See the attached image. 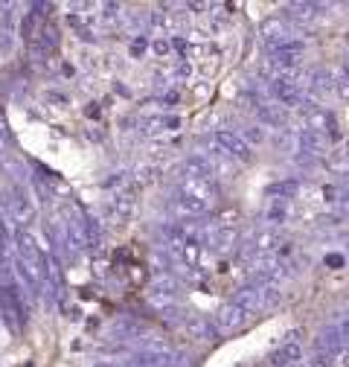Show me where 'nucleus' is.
<instances>
[{"mask_svg": "<svg viewBox=\"0 0 349 367\" xmlns=\"http://www.w3.org/2000/svg\"><path fill=\"white\" fill-rule=\"evenodd\" d=\"M215 146L225 151L230 161H242V164H250V161H253V151H250V146L245 143V137H242L239 132L218 129V132H215Z\"/></svg>", "mask_w": 349, "mask_h": 367, "instance_id": "obj_1", "label": "nucleus"}, {"mask_svg": "<svg viewBox=\"0 0 349 367\" xmlns=\"http://www.w3.org/2000/svg\"><path fill=\"white\" fill-rule=\"evenodd\" d=\"M250 321V315L242 309L239 303H225L221 309L215 312V326L221 332H233V329H242L245 324Z\"/></svg>", "mask_w": 349, "mask_h": 367, "instance_id": "obj_2", "label": "nucleus"}, {"mask_svg": "<svg viewBox=\"0 0 349 367\" xmlns=\"http://www.w3.org/2000/svg\"><path fill=\"white\" fill-rule=\"evenodd\" d=\"M149 303L157 306V309H169V306L178 303V292H175V283L166 277V280H157L151 289H149Z\"/></svg>", "mask_w": 349, "mask_h": 367, "instance_id": "obj_3", "label": "nucleus"}, {"mask_svg": "<svg viewBox=\"0 0 349 367\" xmlns=\"http://www.w3.org/2000/svg\"><path fill=\"white\" fill-rule=\"evenodd\" d=\"M276 245H279V233L274 228H262V230L253 233V239H250V254H257V260L259 257H271Z\"/></svg>", "mask_w": 349, "mask_h": 367, "instance_id": "obj_4", "label": "nucleus"}, {"mask_svg": "<svg viewBox=\"0 0 349 367\" xmlns=\"http://www.w3.org/2000/svg\"><path fill=\"white\" fill-rule=\"evenodd\" d=\"M262 38L274 47V50H279V47H285L291 38H289V23L285 21H279V18H271V21H265L262 23Z\"/></svg>", "mask_w": 349, "mask_h": 367, "instance_id": "obj_5", "label": "nucleus"}, {"mask_svg": "<svg viewBox=\"0 0 349 367\" xmlns=\"http://www.w3.org/2000/svg\"><path fill=\"white\" fill-rule=\"evenodd\" d=\"M178 196L195 198V201H204V204L213 207L215 190H213V184H210V181H183V184H181V190H178Z\"/></svg>", "mask_w": 349, "mask_h": 367, "instance_id": "obj_6", "label": "nucleus"}, {"mask_svg": "<svg viewBox=\"0 0 349 367\" xmlns=\"http://www.w3.org/2000/svg\"><path fill=\"white\" fill-rule=\"evenodd\" d=\"M297 364H303V344L291 339L274 353V367H297Z\"/></svg>", "mask_w": 349, "mask_h": 367, "instance_id": "obj_7", "label": "nucleus"}, {"mask_svg": "<svg viewBox=\"0 0 349 367\" xmlns=\"http://www.w3.org/2000/svg\"><path fill=\"white\" fill-rule=\"evenodd\" d=\"M134 207H137V198H134V193H119L117 198H114V213H117V219H131L134 216Z\"/></svg>", "mask_w": 349, "mask_h": 367, "instance_id": "obj_8", "label": "nucleus"}, {"mask_svg": "<svg viewBox=\"0 0 349 367\" xmlns=\"http://www.w3.org/2000/svg\"><path fill=\"white\" fill-rule=\"evenodd\" d=\"M183 329L193 335V339H198V341H207L210 339V321H204V318H198V315H193V318H186L183 321Z\"/></svg>", "mask_w": 349, "mask_h": 367, "instance_id": "obj_9", "label": "nucleus"}, {"mask_svg": "<svg viewBox=\"0 0 349 367\" xmlns=\"http://www.w3.org/2000/svg\"><path fill=\"white\" fill-rule=\"evenodd\" d=\"M285 219H289V198H274L268 213H265V222L271 225H282Z\"/></svg>", "mask_w": 349, "mask_h": 367, "instance_id": "obj_10", "label": "nucleus"}, {"mask_svg": "<svg viewBox=\"0 0 349 367\" xmlns=\"http://www.w3.org/2000/svg\"><path fill=\"white\" fill-rule=\"evenodd\" d=\"M143 126H146V132H151V134H161V132H169V129L178 126V117H163V114H161V117H149Z\"/></svg>", "mask_w": 349, "mask_h": 367, "instance_id": "obj_11", "label": "nucleus"}, {"mask_svg": "<svg viewBox=\"0 0 349 367\" xmlns=\"http://www.w3.org/2000/svg\"><path fill=\"white\" fill-rule=\"evenodd\" d=\"M329 166L338 172V175H343V169H346V161H343V151H338V155L329 161Z\"/></svg>", "mask_w": 349, "mask_h": 367, "instance_id": "obj_12", "label": "nucleus"}, {"mask_svg": "<svg viewBox=\"0 0 349 367\" xmlns=\"http://www.w3.org/2000/svg\"><path fill=\"white\" fill-rule=\"evenodd\" d=\"M154 53H157V55H166V53H169V44H166V41H154Z\"/></svg>", "mask_w": 349, "mask_h": 367, "instance_id": "obj_13", "label": "nucleus"}]
</instances>
